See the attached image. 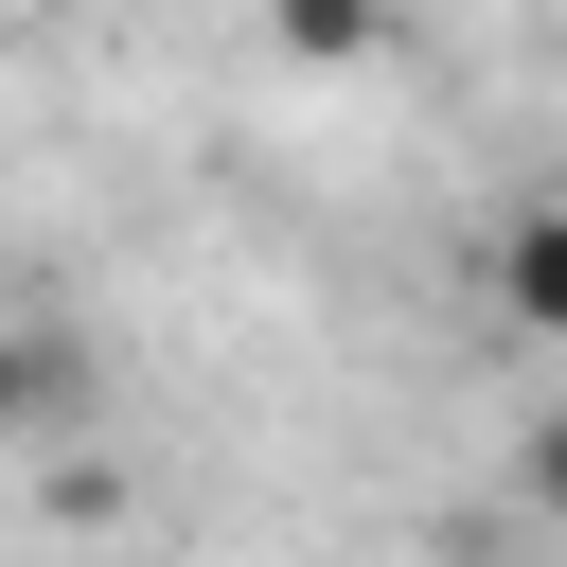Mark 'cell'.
I'll list each match as a JSON object with an SVG mask.
<instances>
[{"label": "cell", "instance_id": "6da1fadb", "mask_svg": "<svg viewBox=\"0 0 567 567\" xmlns=\"http://www.w3.org/2000/svg\"><path fill=\"white\" fill-rule=\"evenodd\" d=\"M496 319H514V337H567V213H549V195L496 230Z\"/></svg>", "mask_w": 567, "mask_h": 567}, {"label": "cell", "instance_id": "7a4b0ae2", "mask_svg": "<svg viewBox=\"0 0 567 567\" xmlns=\"http://www.w3.org/2000/svg\"><path fill=\"white\" fill-rule=\"evenodd\" d=\"M266 35H284V53H319V71H354V53L390 35V0H266Z\"/></svg>", "mask_w": 567, "mask_h": 567}, {"label": "cell", "instance_id": "3957f363", "mask_svg": "<svg viewBox=\"0 0 567 567\" xmlns=\"http://www.w3.org/2000/svg\"><path fill=\"white\" fill-rule=\"evenodd\" d=\"M53 408H71V354H53V337H18V319H0V443H35V425H53Z\"/></svg>", "mask_w": 567, "mask_h": 567}, {"label": "cell", "instance_id": "277c9868", "mask_svg": "<svg viewBox=\"0 0 567 567\" xmlns=\"http://www.w3.org/2000/svg\"><path fill=\"white\" fill-rule=\"evenodd\" d=\"M18 18H35V0H0V35H18Z\"/></svg>", "mask_w": 567, "mask_h": 567}]
</instances>
